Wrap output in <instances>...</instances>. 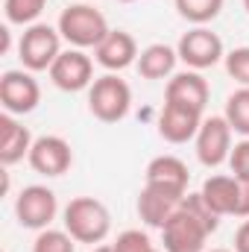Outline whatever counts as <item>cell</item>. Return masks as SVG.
Masks as SVG:
<instances>
[{"mask_svg":"<svg viewBox=\"0 0 249 252\" xmlns=\"http://www.w3.org/2000/svg\"><path fill=\"white\" fill-rule=\"evenodd\" d=\"M173 3H176V12L185 21L196 24V27H205L208 21H214L220 15L226 0H173Z\"/></svg>","mask_w":249,"mask_h":252,"instance_id":"obj_20","label":"cell"},{"mask_svg":"<svg viewBox=\"0 0 249 252\" xmlns=\"http://www.w3.org/2000/svg\"><path fill=\"white\" fill-rule=\"evenodd\" d=\"M208 82L199 70H182L176 73L167 88H164V103L170 106H182V109H190V112H205L208 106Z\"/></svg>","mask_w":249,"mask_h":252,"instance_id":"obj_12","label":"cell"},{"mask_svg":"<svg viewBox=\"0 0 249 252\" xmlns=\"http://www.w3.org/2000/svg\"><path fill=\"white\" fill-rule=\"evenodd\" d=\"M182 208H187V211H190V214H193V217H196L208 232H211V235L217 232V226H220V214H217L205 199H202V193H185Z\"/></svg>","mask_w":249,"mask_h":252,"instance_id":"obj_24","label":"cell"},{"mask_svg":"<svg viewBox=\"0 0 249 252\" xmlns=\"http://www.w3.org/2000/svg\"><path fill=\"white\" fill-rule=\"evenodd\" d=\"M202 126V115L199 112H190V109H182V106H170L164 103L161 115H158V135L170 144H185L190 138H196Z\"/></svg>","mask_w":249,"mask_h":252,"instance_id":"obj_15","label":"cell"},{"mask_svg":"<svg viewBox=\"0 0 249 252\" xmlns=\"http://www.w3.org/2000/svg\"><path fill=\"white\" fill-rule=\"evenodd\" d=\"M0 103L6 115H30L41 103V88L30 70H6L0 76Z\"/></svg>","mask_w":249,"mask_h":252,"instance_id":"obj_8","label":"cell"},{"mask_svg":"<svg viewBox=\"0 0 249 252\" xmlns=\"http://www.w3.org/2000/svg\"><path fill=\"white\" fill-rule=\"evenodd\" d=\"M235 217H249V182H241V199H238Z\"/></svg>","mask_w":249,"mask_h":252,"instance_id":"obj_29","label":"cell"},{"mask_svg":"<svg viewBox=\"0 0 249 252\" xmlns=\"http://www.w3.org/2000/svg\"><path fill=\"white\" fill-rule=\"evenodd\" d=\"M50 79L56 88H62L67 94H76V91H85L91 88L94 82V62L82 53V50H62L59 59L50 67Z\"/></svg>","mask_w":249,"mask_h":252,"instance_id":"obj_11","label":"cell"},{"mask_svg":"<svg viewBox=\"0 0 249 252\" xmlns=\"http://www.w3.org/2000/svg\"><path fill=\"white\" fill-rule=\"evenodd\" d=\"M94 56H97V62L103 64L109 73H118V70H124V67L138 62L141 53H138L135 38L126 30H109V35L94 47Z\"/></svg>","mask_w":249,"mask_h":252,"instance_id":"obj_14","label":"cell"},{"mask_svg":"<svg viewBox=\"0 0 249 252\" xmlns=\"http://www.w3.org/2000/svg\"><path fill=\"white\" fill-rule=\"evenodd\" d=\"M235 252H249V220L235 232Z\"/></svg>","mask_w":249,"mask_h":252,"instance_id":"obj_28","label":"cell"},{"mask_svg":"<svg viewBox=\"0 0 249 252\" xmlns=\"http://www.w3.org/2000/svg\"><path fill=\"white\" fill-rule=\"evenodd\" d=\"M59 32L67 44H73L76 50H85V47H97L106 35H109V24H106V15L88 3H73L67 6L62 15H59Z\"/></svg>","mask_w":249,"mask_h":252,"instance_id":"obj_2","label":"cell"},{"mask_svg":"<svg viewBox=\"0 0 249 252\" xmlns=\"http://www.w3.org/2000/svg\"><path fill=\"white\" fill-rule=\"evenodd\" d=\"M226 70L241 88H249V47H235L226 53Z\"/></svg>","mask_w":249,"mask_h":252,"instance_id":"obj_26","label":"cell"},{"mask_svg":"<svg viewBox=\"0 0 249 252\" xmlns=\"http://www.w3.org/2000/svg\"><path fill=\"white\" fill-rule=\"evenodd\" d=\"M187 182H190L187 164L176 156H158L147 164V185L173 190V193H187Z\"/></svg>","mask_w":249,"mask_h":252,"instance_id":"obj_17","label":"cell"},{"mask_svg":"<svg viewBox=\"0 0 249 252\" xmlns=\"http://www.w3.org/2000/svg\"><path fill=\"white\" fill-rule=\"evenodd\" d=\"M232 132L249 138V88H238L235 94H229L226 100V115H223Z\"/></svg>","mask_w":249,"mask_h":252,"instance_id":"obj_21","label":"cell"},{"mask_svg":"<svg viewBox=\"0 0 249 252\" xmlns=\"http://www.w3.org/2000/svg\"><path fill=\"white\" fill-rule=\"evenodd\" d=\"M56 211H59L56 193L47 185H30L15 199V217L24 229H38V232L50 229V223L56 220Z\"/></svg>","mask_w":249,"mask_h":252,"instance_id":"obj_5","label":"cell"},{"mask_svg":"<svg viewBox=\"0 0 249 252\" xmlns=\"http://www.w3.org/2000/svg\"><path fill=\"white\" fill-rule=\"evenodd\" d=\"M244 6H247V12H249V0H244Z\"/></svg>","mask_w":249,"mask_h":252,"instance_id":"obj_32","label":"cell"},{"mask_svg":"<svg viewBox=\"0 0 249 252\" xmlns=\"http://www.w3.org/2000/svg\"><path fill=\"white\" fill-rule=\"evenodd\" d=\"M47 0H3V12L9 24H35V18L44 12Z\"/></svg>","mask_w":249,"mask_h":252,"instance_id":"obj_22","label":"cell"},{"mask_svg":"<svg viewBox=\"0 0 249 252\" xmlns=\"http://www.w3.org/2000/svg\"><path fill=\"white\" fill-rule=\"evenodd\" d=\"M112 250L115 252H153V241H150V235L147 232H141V229H126L118 235V241L112 244Z\"/></svg>","mask_w":249,"mask_h":252,"instance_id":"obj_25","label":"cell"},{"mask_svg":"<svg viewBox=\"0 0 249 252\" xmlns=\"http://www.w3.org/2000/svg\"><path fill=\"white\" fill-rule=\"evenodd\" d=\"M232 156V126L226 118H205L196 132V158L205 167H220Z\"/></svg>","mask_w":249,"mask_h":252,"instance_id":"obj_9","label":"cell"},{"mask_svg":"<svg viewBox=\"0 0 249 252\" xmlns=\"http://www.w3.org/2000/svg\"><path fill=\"white\" fill-rule=\"evenodd\" d=\"M185 193H173V190L156 188V185H144L141 196H138V214L147 226L153 229H164V223L179 211Z\"/></svg>","mask_w":249,"mask_h":252,"instance_id":"obj_13","label":"cell"},{"mask_svg":"<svg viewBox=\"0 0 249 252\" xmlns=\"http://www.w3.org/2000/svg\"><path fill=\"white\" fill-rule=\"evenodd\" d=\"M73 244H76V241H73L67 232H59V229H41L38 238L32 241V252H76Z\"/></svg>","mask_w":249,"mask_h":252,"instance_id":"obj_23","label":"cell"},{"mask_svg":"<svg viewBox=\"0 0 249 252\" xmlns=\"http://www.w3.org/2000/svg\"><path fill=\"white\" fill-rule=\"evenodd\" d=\"M27 161L41 176H62L73 164V150L59 135H41V138H35Z\"/></svg>","mask_w":249,"mask_h":252,"instance_id":"obj_10","label":"cell"},{"mask_svg":"<svg viewBox=\"0 0 249 252\" xmlns=\"http://www.w3.org/2000/svg\"><path fill=\"white\" fill-rule=\"evenodd\" d=\"M176 53H179V59L190 70H205V67H214L220 59H226L220 35L205 30V27L187 30L185 35L179 38V44H176Z\"/></svg>","mask_w":249,"mask_h":252,"instance_id":"obj_6","label":"cell"},{"mask_svg":"<svg viewBox=\"0 0 249 252\" xmlns=\"http://www.w3.org/2000/svg\"><path fill=\"white\" fill-rule=\"evenodd\" d=\"M153 252H158V250H153Z\"/></svg>","mask_w":249,"mask_h":252,"instance_id":"obj_34","label":"cell"},{"mask_svg":"<svg viewBox=\"0 0 249 252\" xmlns=\"http://www.w3.org/2000/svg\"><path fill=\"white\" fill-rule=\"evenodd\" d=\"M94 252H115V250H112V244H100V247H94Z\"/></svg>","mask_w":249,"mask_h":252,"instance_id":"obj_30","label":"cell"},{"mask_svg":"<svg viewBox=\"0 0 249 252\" xmlns=\"http://www.w3.org/2000/svg\"><path fill=\"white\" fill-rule=\"evenodd\" d=\"M208 229L179 205V211L164 223L161 229V241H164V252H202L205 241H208Z\"/></svg>","mask_w":249,"mask_h":252,"instance_id":"obj_7","label":"cell"},{"mask_svg":"<svg viewBox=\"0 0 249 252\" xmlns=\"http://www.w3.org/2000/svg\"><path fill=\"white\" fill-rule=\"evenodd\" d=\"M132 106V88L126 85V79H121L118 73H106L97 76L88 88V109L97 121L103 124H118L129 115Z\"/></svg>","mask_w":249,"mask_h":252,"instance_id":"obj_3","label":"cell"},{"mask_svg":"<svg viewBox=\"0 0 249 252\" xmlns=\"http://www.w3.org/2000/svg\"><path fill=\"white\" fill-rule=\"evenodd\" d=\"M121 3H132V0H121Z\"/></svg>","mask_w":249,"mask_h":252,"instance_id":"obj_33","label":"cell"},{"mask_svg":"<svg viewBox=\"0 0 249 252\" xmlns=\"http://www.w3.org/2000/svg\"><path fill=\"white\" fill-rule=\"evenodd\" d=\"M59 53H62V32L59 27H50V24H30L18 41V59L30 73L50 70Z\"/></svg>","mask_w":249,"mask_h":252,"instance_id":"obj_4","label":"cell"},{"mask_svg":"<svg viewBox=\"0 0 249 252\" xmlns=\"http://www.w3.org/2000/svg\"><path fill=\"white\" fill-rule=\"evenodd\" d=\"M202 199L220 214V217H226V214H235V208H238V199H241V179H235V176H226V173H217V176H208L205 182H202Z\"/></svg>","mask_w":249,"mask_h":252,"instance_id":"obj_18","label":"cell"},{"mask_svg":"<svg viewBox=\"0 0 249 252\" xmlns=\"http://www.w3.org/2000/svg\"><path fill=\"white\" fill-rule=\"evenodd\" d=\"M176 62H179V53L173 47H167V44H150V47L141 50V56H138L135 64H138V73L144 79H164V76L173 73Z\"/></svg>","mask_w":249,"mask_h":252,"instance_id":"obj_19","label":"cell"},{"mask_svg":"<svg viewBox=\"0 0 249 252\" xmlns=\"http://www.w3.org/2000/svg\"><path fill=\"white\" fill-rule=\"evenodd\" d=\"M64 232L76 244H103L112 232V214L94 196H73L64 205Z\"/></svg>","mask_w":249,"mask_h":252,"instance_id":"obj_1","label":"cell"},{"mask_svg":"<svg viewBox=\"0 0 249 252\" xmlns=\"http://www.w3.org/2000/svg\"><path fill=\"white\" fill-rule=\"evenodd\" d=\"M229 167H232V176L249 182V138H244L241 144L232 147V156H229Z\"/></svg>","mask_w":249,"mask_h":252,"instance_id":"obj_27","label":"cell"},{"mask_svg":"<svg viewBox=\"0 0 249 252\" xmlns=\"http://www.w3.org/2000/svg\"><path fill=\"white\" fill-rule=\"evenodd\" d=\"M211 252H232V250H211Z\"/></svg>","mask_w":249,"mask_h":252,"instance_id":"obj_31","label":"cell"},{"mask_svg":"<svg viewBox=\"0 0 249 252\" xmlns=\"http://www.w3.org/2000/svg\"><path fill=\"white\" fill-rule=\"evenodd\" d=\"M32 135L24 124L15 121V115H0V164L12 167L18 161H24V156H30L32 150Z\"/></svg>","mask_w":249,"mask_h":252,"instance_id":"obj_16","label":"cell"}]
</instances>
